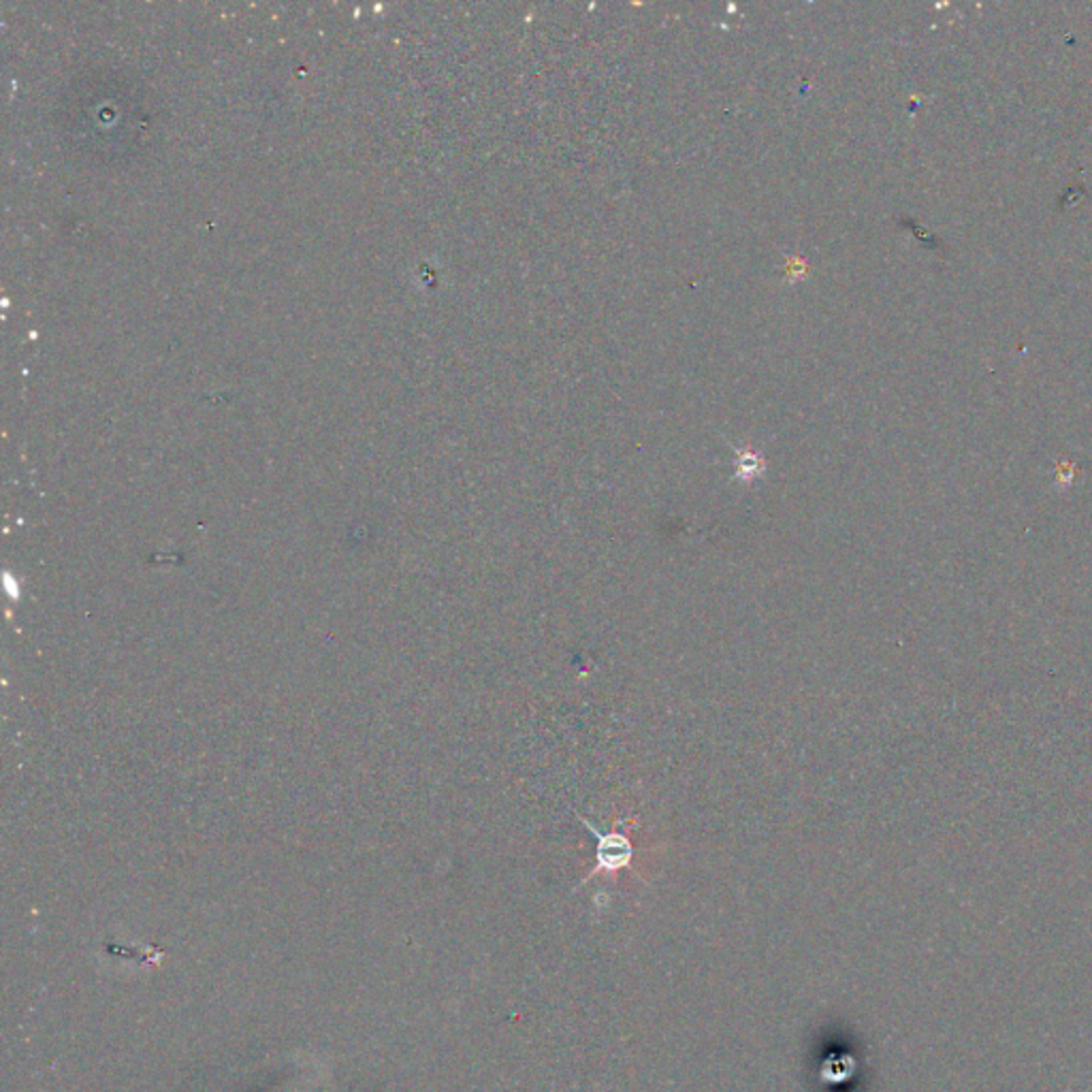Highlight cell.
I'll use <instances>...</instances> for the list:
<instances>
[{
  "instance_id": "6da1fadb",
  "label": "cell",
  "mask_w": 1092,
  "mask_h": 1092,
  "mask_svg": "<svg viewBox=\"0 0 1092 1092\" xmlns=\"http://www.w3.org/2000/svg\"><path fill=\"white\" fill-rule=\"evenodd\" d=\"M577 817L580 819L582 826H585L587 832H591L595 840H598V845H595V866H593V871L587 875L585 882H589V879L595 875H600V872H617L621 869H630L632 858H634V845H632V840H630V837H627L625 830L602 832L595 828L589 819L579 816V813H577Z\"/></svg>"
}]
</instances>
